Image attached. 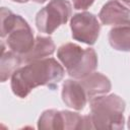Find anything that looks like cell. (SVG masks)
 <instances>
[{
	"mask_svg": "<svg viewBox=\"0 0 130 130\" xmlns=\"http://www.w3.org/2000/svg\"><path fill=\"white\" fill-rule=\"evenodd\" d=\"M65 70L54 58H45L26 63L11 76V89L20 99L26 98L38 86L55 88L63 78Z\"/></svg>",
	"mask_w": 130,
	"mask_h": 130,
	"instance_id": "1",
	"label": "cell"
},
{
	"mask_svg": "<svg viewBox=\"0 0 130 130\" xmlns=\"http://www.w3.org/2000/svg\"><path fill=\"white\" fill-rule=\"evenodd\" d=\"M17 14H14L11 10L7 9L6 7L1 8V13H0V19H1V30L0 35L1 38L4 39L6 38L9 32L12 30L14 27L16 21H17Z\"/></svg>",
	"mask_w": 130,
	"mask_h": 130,
	"instance_id": "14",
	"label": "cell"
},
{
	"mask_svg": "<svg viewBox=\"0 0 130 130\" xmlns=\"http://www.w3.org/2000/svg\"><path fill=\"white\" fill-rule=\"evenodd\" d=\"M34 2H36V3H45L47 0H32Z\"/></svg>",
	"mask_w": 130,
	"mask_h": 130,
	"instance_id": "18",
	"label": "cell"
},
{
	"mask_svg": "<svg viewBox=\"0 0 130 130\" xmlns=\"http://www.w3.org/2000/svg\"><path fill=\"white\" fill-rule=\"evenodd\" d=\"M99 18L105 25H117L130 18V8L120 0H109L102 7Z\"/></svg>",
	"mask_w": 130,
	"mask_h": 130,
	"instance_id": "8",
	"label": "cell"
},
{
	"mask_svg": "<svg viewBox=\"0 0 130 130\" xmlns=\"http://www.w3.org/2000/svg\"><path fill=\"white\" fill-rule=\"evenodd\" d=\"M88 114L92 129H123L125 124V101L117 94L98 95L89 101Z\"/></svg>",
	"mask_w": 130,
	"mask_h": 130,
	"instance_id": "2",
	"label": "cell"
},
{
	"mask_svg": "<svg viewBox=\"0 0 130 130\" xmlns=\"http://www.w3.org/2000/svg\"><path fill=\"white\" fill-rule=\"evenodd\" d=\"M55 49H56V47H55V44H54L52 38L39 36L36 38L35 45L31 48V50L27 54L21 56L22 63L26 64V63H29L32 61L48 58L55 52Z\"/></svg>",
	"mask_w": 130,
	"mask_h": 130,
	"instance_id": "10",
	"label": "cell"
},
{
	"mask_svg": "<svg viewBox=\"0 0 130 130\" xmlns=\"http://www.w3.org/2000/svg\"><path fill=\"white\" fill-rule=\"evenodd\" d=\"M22 64L21 56L13 51H7L1 54L0 61V80L5 82Z\"/></svg>",
	"mask_w": 130,
	"mask_h": 130,
	"instance_id": "13",
	"label": "cell"
},
{
	"mask_svg": "<svg viewBox=\"0 0 130 130\" xmlns=\"http://www.w3.org/2000/svg\"><path fill=\"white\" fill-rule=\"evenodd\" d=\"M72 6L68 0H51L36 15L39 31L51 35L60 25L65 24L71 16Z\"/></svg>",
	"mask_w": 130,
	"mask_h": 130,
	"instance_id": "4",
	"label": "cell"
},
{
	"mask_svg": "<svg viewBox=\"0 0 130 130\" xmlns=\"http://www.w3.org/2000/svg\"><path fill=\"white\" fill-rule=\"evenodd\" d=\"M109 43L117 51H130V19L114 25L109 32Z\"/></svg>",
	"mask_w": 130,
	"mask_h": 130,
	"instance_id": "11",
	"label": "cell"
},
{
	"mask_svg": "<svg viewBox=\"0 0 130 130\" xmlns=\"http://www.w3.org/2000/svg\"><path fill=\"white\" fill-rule=\"evenodd\" d=\"M121 2H123L127 7H129L130 8V0H120Z\"/></svg>",
	"mask_w": 130,
	"mask_h": 130,
	"instance_id": "16",
	"label": "cell"
},
{
	"mask_svg": "<svg viewBox=\"0 0 130 130\" xmlns=\"http://www.w3.org/2000/svg\"><path fill=\"white\" fill-rule=\"evenodd\" d=\"M78 80L80 81L86 92L88 102L98 95L108 93L112 87L110 79L100 72H92L89 75Z\"/></svg>",
	"mask_w": 130,
	"mask_h": 130,
	"instance_id": "9",
	"label": "cell"
},
{
	"mask_svg": "<svg viewBox=\"0 0 130 130\" xmlns=\"http://www.w3.org/2000/svg\"><path fill=\"white\" fill-rule=\"evenodd\" d=\"M13 2H17V3H26L28 0H11Z\"/></svg>",
	"mask_w": 130,
	"mask_h": 130,
	"instance_id": "17",
	"label": "cell"
},
{
	"mask_svg": "<svg viewBox=\"0 0 130 130\" xmlns=\"http://www.w3.org/2000/svg\"><path fill=\"white\" fill-rule=\"evenodd\" d=\"M128 128L130 129V116H129V119H128Z\"/></svg>",
	"mask_w": 130,
	"mask_h": 130,
	"instance_id": "19",
	"label": "cell"
},
{
	"mask_svg": "<svg viewBox=\"0 0 130 130\" xmlns=\"http://www.w3.org/2000/svg\"><path fill=\"white\" fill-rule=\"evenodd\" d=\"M73 2V7L74 9H77V10H85L87 8H89L94 0H72Z\"/></svg>",
	"mask_w": 130,
	"mask_h": 130,
	"instance_id": "15",
	"label": "cell"
},
{
	"mask_svg": "<svg viewBox=\"0 0 130 130\" xmlns=\"http://www.w3.org/2000/svg\"><path fill=\"white\" fill-rule=\"evenodd\" d=\"M72 38L86 45H93L100 36L101 24L96 16L90 12L75 13L70 20Z\"/></svg>",
	"mask_w": 130,
	"mask_h": 130,
	"instance_id": "5",
	"label": "cell"
},
{
	"mask_svg": "<svg viewBox=\"0 0 130 130\" xmlns=\"http://www.w3.org/2000/svg\"><path fill=\"white\" fill-rule=\"evenodd\" d=\"M35 41L34 31L29 24L23 17L18 15L14 27L6 37L7 46L14 53L19 56H23L31 50L35 45Z\"/></svg>",
	"mask_w": 130,
	"mask_h": 130,
	"instance_id": "6",
	"label": "cell"
},
{
	"mask_svg": "<svg viewBox=\"0 0 130 130\" xmlns=\"http://www.w3.org/2000/svg\"><path fill=\"white\" fill-rule=\"evenodd\" d=\"M38 128L42 130L65 129V118L63 111H57V110L44 111L39 118Z\"/></svg>",
	"mask_w": 130,
	"mask_h": 130,
	"instance_id": "12",
	"label": "cell"
},
{
	"mask_svg": "<svg viewBox=\"0 0 130 130\" xmlns=\"http://www.w3.org/2000/svg\"><path fill=\"white\" fill-rule=\"evenodd\" d=\"M57 57L66 68L69 76L81 79L94 72L98 67V55L92 48L82 49L74 43H66L59 47Z\"/></svg>",
	"mask_w": 130,
	"mask_h": 130,
	"instance_id": "3",
	"label": "cell"
},
{
	"mask_svg": "<svg viewBox=\"0 0 130 130\" xmlns=\"http://www.w3.org/2000/svg\"><path fill=\"white\" fill-rule=\"evenodd\" d=\"M61 96L63 103L67 107L76 111L83 110L88 102L83 86L80 81L76 79H67L63 82Z\"/></svg>",
	"mask_w": 130,
	"mask_h": 130,
	"instance_id": "7",
	"label": "cell"
}]
</instances>
